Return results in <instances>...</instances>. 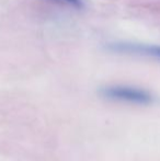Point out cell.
I'll use <instances>...</instances> for the list:
<instances>
[{"label":"cell","mask_w":160,"mask_h":161,"mask_svg":"<svg viewBox=\"0 0 160 161\" xmlns=\"http://www.w3.org/2000/svg\"><path fill=\"white\" fill-rule=\"evenodd\" d=\"M103 94L105 97L113 100L132 102V103L145 104L152 101V97L149 93L144 90L136 89L130 87H111L103 90Z\"/></svg>","instance_id":"6da1fadb"},{"label":"cell","mask_w":160,"mask_h":161,"mask_svg":"<svg viewBox=\"0 0 160 161\" xmlns=\"http://www.w3.org/2000/svg\"><path fill=\"white\" fill-rule=\"evenodd\" d=\"M111 49L120 53H134L152 55L160 58V46H149V45L139 44H114L111 45Z\"/></svg>","instance_id":"7a4b0ae2"},{"label":"cell","mask_w":160,"mask_h":161,"mask_svg":"<svg viewBox=\"0 0 160 161\" xmlns=\"http://www.w3.org/2000/svg\"><path fill=\"white\" fill-rule=\"evenodd\" d=\"M64 1H67L68 3L74 4L77 8H81L82 7V0H64Z\"/></svg>","instance_id":"3957f363"}]
</instances>
